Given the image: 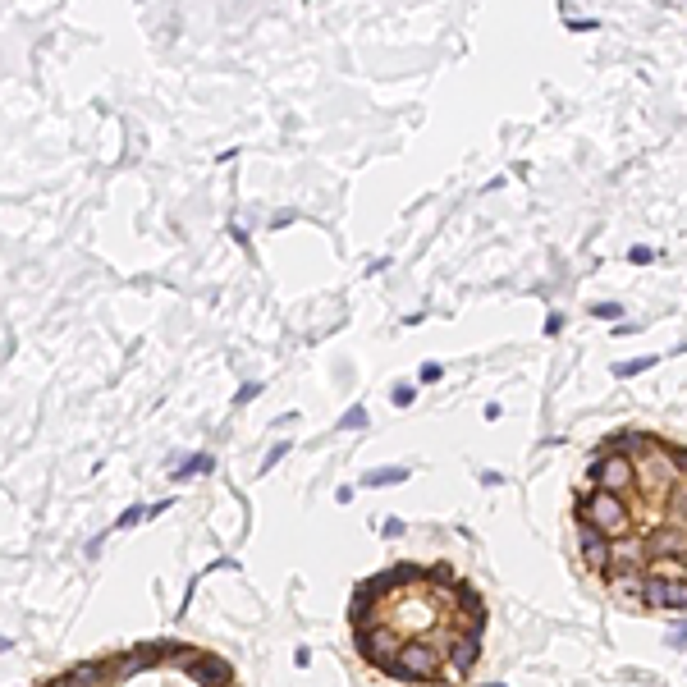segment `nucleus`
<instances>
[{"label": "nucleus", "mask_w": 687, "mask_h": 687, "mask_svg": "<svg viewBox=\"0 0 687 687\" xmlns=\"http://www.w3.org/2000/svg\"><path fill=\"white\" fill-rule=\"evenodd\" d=\"M577 527H591V531H601L609 545H623V541H633V504L623 495L587 486L582 500H577Z\"/></svg>", "instance_id": "1"}, {"label": "nucleus", "mask_w": 687, "mask_h": 687, "mask_svg": "<svg viewBox=\"0 0 687 687\" xmlns=\"http://www.w3.org/2000/svg\"><path fill=\"white\" fill-rule=\"evenodd\" d=\"M408 481V468H371L366 472V486H399Z\"/></svg>", "instance_id": "2"}, {"label": "nucleus", "mask_w": 687, "mask_h": 687, "mask_svg": "<svg viewBox=\"0 0 687 687\" xmlns=\"http://www.w3.org/2000/svg\"><path fill=\"white\" fill-rule=\"evenodd\" d=\"M646 366H655V357H633V362H618L614 376H637V371H646Z\"/></svg>", "instance_id": "3"}, {"label": "nucleus", "mask_w": 687, "mask_h": 687, "mask_svg": "<svg viewBox=\"0 0 687 687\" xmlns=\"http://www.w3.org/2000/svg\"><path fill=\"white\" fill-rule=\"evenodd\" d=\"M207 468H211V458H207V454H192V458L183 463L179 472H174V477H188V472H207Z\"/></svg>", "instance_id": "4"}, {"label": "nucleus", "mask_w": 687, "mask_h": 687, "mask_svg": "<svg viewBox=\"0 0 687 687\" xmlns=\"http://www.w3.org/2000/svg\"><path fill=\"white\" fill-rule=\"evenodd\" d=\"M340 427H344V431H362V427H366V412H362V408L344 412V417H340Z\"/></svg>", "instance_id": "5"}, {"label": "nucleus", "mask_w": 687, "mask_h": 687, "mask_svg": "<svg viewBox=\"0 0 687 687\" xmlns=\"http://www.w3.org/2000/svg\"><path fill=\"white\" fill-rule=\"evenodd\" d=\"M284 454H289V444H275V449H270V454H266V463H261V472H270V468H275V463H279V458H284Z\"/></svg>", "instance_id": "6"}, {"label": "nucleus", "mask_w": 687, "mask_h": 687, "mask_svg": "<svg viewBox=\"0 0 687 687\" xmlns=\"http://www.w3.org/2000/svg\"><path fill=\"white\" fill-rule=\"evenodd\" d=\"M417 376H422V381H440V362H427Z\"/></svg>", "instance_id": "7"}, {"label": "nucleus", "mask_w": 687, "mask_h": 687, "mask_svg": "<svg viewBox=\"0 0 687 687\" xmlns=\"http://www.w3.org/2000/svg\"><path fill=\"white\" fill-rule=\"evenodd\" d=\"M628 261H637V266H642V261H651V248H633V253H628Z\"/></svg>", "instance_id": "8"}]
</instances>
